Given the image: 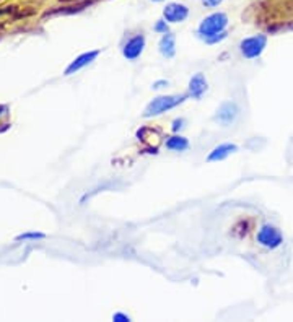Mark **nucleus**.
I'll use <instances>...</instances> for the list:
<instances>
[{
	"instance_id": "20",
	"label": "nucleus",
	"mask_w": 293,
	"mask_h": 322,
	"mask_svg": "<svg viewBox=\"0 0 293 322\" xmlns=\"http://www.w3.org/2000/svg\"><path fill=\"white\" fill-rule=\"evenodd\" d=\"M15 12V7H5V10H0V15H3V13H12Z\"/></svg>"
},
{
	"instance_id": "4",
	"label": "nucleus",
	"mask_w": 293,
	"mask_h": 322,
	"mask_svg": "<svg viewBox=\"0 0 293 322\" xmlns=\"http://www.w3.org/2000/svg\"><path fill=\"white\" fill-rule=\"evenodd\" d=\"M238 114H240V109H238V106H236V102L225 101V102H222L220 107L217 109L215 116H213V120L223 125V127H228V125H231L235 122Z\"/></svg>"
},
{
	"instance_id": "19",
	"label": "nucleus",
	"mask_w": 293,
	"mask_h": 322,
	"mask_svg": "<svg viewBox=\"0 0 293 322\" xmlns=\"http://www.w3.org/2000/svg\"><path fill=\"white\" fill-rule=\"evenodd\" d=\"M170 83H168V80H160V82H155L152 85V88L153 90H160V88H163V86H168Z\"/></svg>"
},
{
	"instance_id": "10",
	"label": "nucleus",
	"mask_w": 293,
	"mask_h": 322,
	"mask_svg": "<svg viewBox=\"0 0 293 322\" xmlns=\"http://www.w3.org/2000/svg\"><path fill=\"white\" fill-rule=\"evenodd\" d=\"M238 152V147L235 145V143H222V145L215 147L213 150L208 153L207 156V161L208 163H213V161H222L225 160L231 155V153Z\"/></svg>"
},
{
	"instance_id": "6",
	"label": "nucleus",
	"mask_w": 293,
	"mask_h": 322,
	"mask_svg": "<svg viewBox=\"0 0 293 322\" xmlns=\"http://www.w3.org/2000/svg\"><path fill=\"white\" fill-rule=\"evenodd\" d=\"M143 49H145V36L136 34L125 43V46L122 48V55L127 60H137L142 55Z\"/></svg>"
},
{
	"instance_id": "8",
	"label": "nucleus",
	"mask_w": 293,
	"mask_h": 322,
	"mask_svg": "<svg viewBox=\"0 0 293 322\" xmlns=\"http://www.w3.org/2000/svg\"><path fill=\"white\" fill-rule=\"evenodd\" d=\"M98 55H100V51H98V49L88 51V52L80 54L70 65H69L67 68H65V75H72V73H77L78 70H82L83 67H86L88 64H91L93 60L98 57Z\"/></svg>"
},
{
	"instance_id": "18",
	"label": "nucleus",
	"mask_w": 293,
	"mask_h": 322,
	"mask_svg": "<svg viewBox=\"0 0 293 322\" xmlns=\"http://www.w3.org/2000/svg\"><path fill=\"white\" fill-rule=\"evenodd\" d=\"M113 321H116V322H129L130 317L122 314V312H116V314L113 316Z\"/></svg>"
},
{
	"instance_id": "11",
	"label": "nucleus",
	"mask_w": 293,
	"mask_h": 322,
	"mask_svg": "<svg viewBox=\"0 0 293 322\" xmlns=\"http://www.w3.org/2000/svg\"><path fill=\"white\" fill-rule=\"evenodd\" d=\"M158 48H160V54L166 59H173L176 54V38L171 33H165L161 36L160 43H158Z\"/></svg>"
},
{
	"instance_id": "14",
	"label": "nucleus",
	"mask_w": 293,
	"mask_h": 322,
	"mask_svg": "<svg viewBox=\"0 0 293 322\" xmlns=\"http://www.w3.org/2000/svg\"><path fill=\"white\" fill-rule=\"evenodd\" d=\"M153 30H155L156 33H161V34H165V33H168V21H166V20L156 21V25L153 26Z\"/></svg>"
},
{
	"instance_id": "17",
	"label": "nucleus",
	"mask_w": 293,
	"mask_h": 322,
	"mask_svg": "<svg viewBox=\"0 0 293 322\" xmlns=\"http://www.w3.org/2000/svg\"><path fill=\"white\" fill-rule=\"evenodd\" d=\"M184 124H186L184 119H176V120H173V125H171V129H173V132H178V130L184 129Z\"/></svg>"
},
{
	"instance_id": "21",
	"label": "nucleus",
	"mask_w": 293,
	"mask_h": 322,
	"mask_svg": "<svg viewBox=\"0 0 293 322\" xmlns=\"http://www.w3.org/2000/svg\"><path fill=\"white\" fill-rule=\"evenodd\" d=\"M153 2H163V0H153Z\"/></svg>"
},
{
	"instance_id": "13",
	"label": "nucleus",
	"mask_w": 293,
	"mask_h": 322,
	"mask_svg": "<svg viewBox=\"0 0 293 322\" xmlns=\"http://www.w3.org/2000/svg\"><path fill=\"white\" fill-rule=\"evenodd\" d=\"M43 233H25V235L17 236V241H26V239H43Z\"/></svg>"
},
{
	"instance_id": "3",
	"label": "nucleus",
	"mask_w": 293,
	"mask_h": 322,
	"mask_svg": "<svg viewBox=\"0 0 293 322\" xmlns=\"http://www.w3.org/2000/svg\"><path fill=\"white\" fill-rule=\"evenodd\" d=\"M264 48H266V36L262 34L251 36V38H246L240 43V51L246 59H256L258 55H260Z\"/></svg>"
},
{
	"instance_id": "1",
	"label": "nucleus",
	"mask_w": 293,
	"mask_h": 322,
	"mask_svg": "<svg viewBox=\"0 0 293 322\" xmlns=\"http://www.w3.org/2000/svg\"><path fill=\"white\" fill-rule=\"evenodd\" d=\"M186 95H165V96H158L153 101L148 102V106L143 111V118L150 119L155 118V116H160L163 113H168V111L174 109L176 106L183 104L186 101Z\"/></svg>"
},
{
	"instance_id": "2",
	"label": "nucleus",
	"mask_w": 293,
	"mask_h": 322,
	"mask_svg": "<svg viewBox=\"0 0 293 322\" xmlns=\"http://www.w3.org/2000/svg\"><path fill=\"white\" fill-rule=\"evenodd\" d=\"M226 26H228L226 13L217 12V13L208 15L207 18H204V20L201 21V25H199L197 31H199V36H201L202 39H208V38H213V36L223 33Z\"/></svg>"
},
{
	"instance_id": "9",
	"label": "nucleus",
	"mask_w": 293,
	"mask_h": 322,
	"mask_svg": "<svg viewBox=\"0 0 293 322\" xmlns=\"http://www.w3.org/2000/svg\"><path fill=\"white\" fill-rule=\"evenodd\" d=\"M207 80L204 77V73H195V75L189 80L188 85V93L189 96H192L194 100H201L207 91Z\"/></svg>"
},
{
	"instance_id": "12",
	"label": "nucleus",
	"mask_w": 293,
	"mask_h": 322,
	"mask_svg": "<svg viewBox=\"0 0 293 322\" xmlns=\"http://www.w3.org/2000/svg\"><path fill=\"white\" fill-rule=\"evenodd\" d=\"M165 147L173 152H186L189 148V140L183 135H173V137L166 138Z\"/></svg>"
},
{
	"instance_id": "5",
	"label": "nucleus",
	"mask_w": 293,
	"mask_h": 322,
	"mask_svg": "<svg viewBox=\"0 0 293 322\" xmlns=\"http://www.w3.org/2000/svg\"><path fill=\"white\" fill-rule=\"evenodd\" d=\"M258 242L260 246L269 247V249H276L282 244V236L276 228L271 225L262 226L258 233Z\"/></svg>"
},
{
	"instance_id": "15",
	"label": "nucleus",
	"mask_w": 293,
	"mask_h": 322,
	"mask_svg": "<svg viewBox=\"0 0 293 322\" xmlns=\"http://www.w3.org/2000/svg\"><path fill=\"white\" fill-rule=\"evenodd\" d=\"M225 38H226V31H223V33H220V34L213 36V38L206 39V43H207V44H217V43H220V41H223Z\"/></svg>"
},
{
	"instance_id": "16",
	"label": "nucleus",
	"mask_w": 293,
	"mask_h": 322,
	"mask_svg": "<svg viewBox=\"0 0 293 322\" xmlns=\"http://www.w3.org/2000/svg\"><path fill=\"white\" fill-rule=\"evenodd\" d=\"M222 2L223 0H202V5L206 8H215V7L220 5Z\"/></svg>"
},
{
	"instance_id": "7",
	"label": "nucleus",
	"mask_w": 293,
	"mask_h": 322,
	"mask_svg": "<svg viewBox=\"0 0 293 322\" xmlns=\"http://www.w3.org/2000/svg\"><path fill=\"white\" fill-rule=\"evenodd\" d=\"M189 15V8L184 3L171 2L163 8V17L168 23H183Z\"/></svg>"
}]
</instances>
